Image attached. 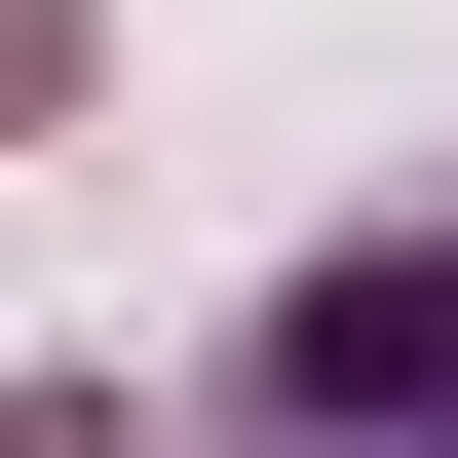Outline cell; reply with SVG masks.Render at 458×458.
<instances>
[{
  "label": "cell",
  "instance_id": "cell-1",
  "mask_svg": "<svg viewBox=\"0 0 458 458\" xmlns=\"http://www.w3.org/2000/svg\"><path fill=\"white\" fill-rule=\"evenodd\" d=\"M229 458H458V229H382L229 344Z\"/></svg>",
  "mask_w": 458,
  "mask_h": 458
}]
</instances>
